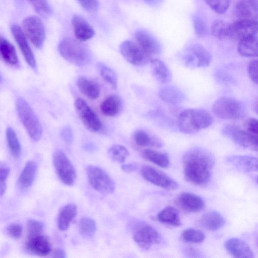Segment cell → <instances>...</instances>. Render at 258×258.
I'll list each match as a JSON object with an SVG mask.
<instances>
[{
  "mask_svg": "<svg viewBox=\"0 0 258 258\" xmlns=\"http://www.w3.org/2000/svg\"><path fill=\"white\" fill-rule=\"evenodd\" d=\"M146 3L149 4H152L155 1V0H144Z\"/></svg>",
  "mask_w": 258,
  "mask_h": 258,
  "instance_id": "cell-55",
  "label": "cell"
},
{
  "mask_svg": "<svg viewBox=\"0 0 258 258\" xmlns=\"http://www.w3.org/2000/svg\"><path fill=\"white\" fill-rule=\"evenodd\" d=\"M237 51L243 57H258V36H252L239 40Z\"/></svg>",
  "mask_w": 258,
  "mask_h": 258,
  "instance_id": "cell-30",
  "label": "cell"
},
{
  "mask_svg": "<svg viewBox=\"0 0 258 258\" xmlns=\"http://www.w3.org/2000/svg\"><path fill=\"white\" fill-rule=\"evenodd\" d=\"M142 157L147 161L163 168H167L170 166V160L166 153L150 149H145L142 151Z\"/></svg>",
  "mask_w": 258,
  "mask_h": 258,
  "instance_id": "cell-33",
  "label": "cell"
},
{
  "mask_svg": "<svg viewBox=\"0 0 258 258\" xmlns=\"http://www.w3.org/2000/svg\"><path fill=\"white\" fill-rule=\"evenodd\" d=\"M74 106L81 120L88 130L94 133L101 130L102 124L99 116L85 100L77 98Z\"/></svg>",
  "mask_w": 258,
  "mask_h": 258,
  "instance_id": "cell-11",
  "label": "cell"
},
{
  "mask_svg": "<svg viewBox=\"0 0 258 258\" xmlns=\"http://www.w3.org/2000/svg\"><path fill=\"white\" fill-rule=\"evenodd\" d=\"M245 126L247 131L258 136V119L248 118L245 122Z\"/></svg>",
  "mask_w": 258,
  "mask_h": 258,
  "instance_id": "cell-49",
  "label": "cell"
},
{
  "mask_svg": "<svg viewBox=\"0 0 258 258\" xmlns=\"http://www.w3.org/2000/svg\"><path fill=\"white\" fill-rule=\"evenodd\" d=\"M53 163L56 173L61 181L67 185H71L76 178V171L71 161L61 150L55 152Z\"/></svg>",
  "mask_w": 258,
  "mask_h": 258,
  "instance_id": "cell-8",
  "label": "cell"
},
{
  "mask_svg": "<svg viewBox=\"0 0 258 258\" xmlns=\"http://www.w3.org/2000/svg\"><path fill=\"white\" fill-rule=\"evenodd\" d=\"M23 226L17 223L10 224L7 227V231L9 236L14 239L20 238L23 233Z\"/></svg>",
  "mask_w": 258,
  "mask_h": 258,
  "instance_id": "cell-47",
  "label": "cell"
},
{
  "mask_svg": "<svg viewBox=\"0 0 258 258\" xmlns=\"http://www.w3.org/2000/svg\"><path fill=\"white\" fill-rule=\"evenodd\" d=\"M25 246L29 252L41 256L48 255L51 251L49 240L42 233L28 235L25 243Z\"/></svg>",
  "mask_w": 258,
  "mask_h": 258,
  "instance_id": "cell-17",
  "label": "cell"
},
{
  "mask_svg": "<svg viewBox=\"0 0 258 258\" xmlns=\"http://www.w3.org/2000/svg\"><path fill=\"white\" fill-rule=\"evenodd\" d=\"M214 12L219 14L226 12L230 5V0H203Z\"/></svg>",
  "mask_w": 258,
  "mask_h": 258,
  "instance_id": "cell-43",
  "label": "cell"
},
{
  "mask_svg": "<svg viewBox=\"0 0 258 258\" xmlns=\"http://www.w3.org/2000/svg\"><path fill=\"white\" fill-rule=\"evenodd\" d=\"M79 227L81 233L87 236L93 234L96 230L95 221L88 217H84L80 219Z\"/></svg>",
  "mask_w": 258,
  "mask_h": 258,
  "instance_id": "cell-42",
  "label": "cell"
},
{
  "mask_svg": "<svg viewBox=\"0 0 258 258\" xmlns=\"http://www.w3.org/2000/svg\"><path fill=\"white\" fill-rule=\"evenodd\" d=\"M0 52L2 58L6 63L13 66L18 65L19 60L15 47L2 37L0 40Z\"/></svg>",
  "mask_w": 258,
  "mask_h": 258,
  "instance_id": "cell-34",
  "label": "cell"
},
{
  "mask_svg": "<svg viewBox=\"0 0 258 258\" xmlns=\"http://www.w3.org/2000/svg\"><path fill=\"white\" fill-rule=\"evenodd\" d=\"M177 205L188 212H198L204 207V202L200 196L189 192L181 193L176 200Z\"/></svg>",
  "mask_w": 258,
  "mask_h": 258,
  "instance_id": "cell-19",
  "label": "cell"
},
{
  "mask_svg": "<svg viewBox=\"0 0 258 258\" xmlns=\"http://www.w3.org/2000/svg\"><path fill=\"white\" fill-rule=\"evenodd\" d=\"M77 85L81 93L88 98L96 100L99 97L101 89L96 82L85 77L80 76L77 79Z\"/></svg>",
  "mask_w": 258,
  "mask_h": 258,
  "instance_id": "cell-28",
  "label": "cell"
},
{
  "mask_svg": "<svg viewBox=\"0 0 258 258\" xmlns=\"http://www.w3.org/2000/svg\"><path fill=\"white\" fill-rule=\"evenodd\" d=\"M58 50L66 60L78 66L87 64L92 58L91 51L85 44L70 37L64 38L60 41Z\"/></svg>",
  "mask_w": 258,
  "mask_h": 258,
  "instance_id": "cell-3",
  "label": "cell"
},
{
  "mask_svg": "<svg viewBox=\"0 0 258 258\" xmlns=\"http://www.w3.org/2000/svg\"><path fill=\"white\" fill-rule=\"evenodd\" d=\"M119 49L123 58L135 66H145L152 59V57L146 53L137 42L131 40L122 42Z\"/></svg>",
  "mask_w": 258,
  "mask_h": 258,
  "instance_id": "cell-9",
  "label": "cell"
},
{
  "mask_svg": "<svg viewBox=\"0 0 258 258\" xmlns=\"http://www.w3.org/2000/svg\"><path fill=\"white\" fill-rule=\"evenodd\" d=\"M108 155L113 161L119 163H122L129 156L130 153L124 146L120 145H114L108 149Z\"/></svg>",
  "mask_w": 258,
  "mask_h": 258,
  "instance_id": "cell-39",
  "label": "cell"
},
{
  "mask_svg": "<svg viewBox=\"0 0 258 258\" xmlns=\"http://www.w3.org/2000/svg\"><path fill=\"white\" fill-rule=\"evenodd\" d=\"M223 133L230 137L239 146L258 151V136L248 131L239 129L234 125H228L223 130Z\"/></svg>",
  "mask_w": 258,
  "mask_h": 258,
  "instance_id": "cell-13",
  "label": "cell"
},
{
  "mask_svg": "<svg viewBox=\"0 0 258 258\" xmlns=\"http://www.w3.org/2000/svg\"><path fill=\"white\" fill-rule=\"evenodd\" d=\"M51 256L53 257L64 258L67 257L65 251L61 248H56L54 249L52 254Z\"/></svg>",
  "mask_w": 258,
  "mask_h": 258,
  "instance_id": "cell-52",
  "label": "cell"
},
{
  "mask_svg": "<svg viewBox=\"0 0 258 258\" xmlns=\"http://www.w3.org/2000/svg\"><path fill=\"white\" fill-rule=\"evenodd\" d=\"M213 118L207 111L188 108L181 111L177 118L179 130L185 134H192L206 129L213 123Z\"/></svg>",
  "mask_w": 258,
  "mask_h": 258,
  "instance_id": "cell-2",
  "label": "cell"
},
{
  "mask_svg": "<svg viewBox=\"0 0 258 258\" xmlns=\"http://www.w3.org/2000/svg\"><path fill=\"white\" fill-rule=\"evenodd\" d=\"M6 139L11 154L15 158H19L21 154V146L15 131L11 127L6 130Z\"/></svg>",
  "mask_w": 258,
  "mask_h": 258,
  "instance_id": "cell-36",
  "label": "cell"
},
{
  "mask_svg": "<svg viewBox=\"0 0 258 258\" xmlns=\"http://www.w3.org/2000/svg\"><path fill=\"white\" fill-rule=\"evenodd\" d=\"M141 174L146 180L153 184L168 190H174L178 184L163 172L149 165H144L141 169Z\"/></svg>",
  "mask_w": 258,
  "mask_h": 258,
  "instance_id": "cell-14",
  "label": "cell"
},
{
  "mask_svg": "<svg viewBox=\"0 0 258 258\" xmlns=\"http://www.w3.org/2000/svg\"><path fill=\"white\" fill-rule=\"evenodd\" d=\"M121 169L126 173H130L135 171L137 169V166L134 164H123L121 167Z\"/></svg>",
  "mask_w": 258,
  "mask_h": 258,
  "instance_id": "cell-53",
  "label": "cell"
},
{
  "mask_svg": "<svg viewBox=\"0 0 258 258\" xmlns=\"http://www.w3.org/2000/svg\"><path fill=\"white\" fill-rule=\"evenodd\" d=\"M132 138L134 143L138 147L158 148L163 146L162 142L159 138L143 129L136 130Z\"/></svg>",
  "mask_w": 258,
  "mask_h": 258,
  "instance_id": "cell-24",
  "label": "cell"
},
{
  "mask_svg": "<svg viewBox=\"0 0 258 258\" xmlns=\"http://www.w3.org/2000/svg\"><path fill=\"white\" fill-rule=\"evenodd\" d=\"M154 78L160 83L166 84L172 80V73L167 65L159 59H152L150 62Z\"/></svg>",
  "mask_w": 258,
  "mask_h": 258,
  "instance_id": "cell-26",
  "label": "cell"
},
{
  "mask_svg": "<svg viewBox=\"0 0 258 258\" xmlns=\"http://www.w3.org/2000/svg\"><path fill=\"white\" fill-rule=\"evenodd\" d=\"M61 139L67 143L70 144L73 140V132L72 128L69 126L63 127L60 132Z\"/></svg>",
  "mask_w": 258,
  "mask_h": 258,
  "instance_id": "cell-50",
  "label": "cell"
},
{
  "mask_svg": "<svg viewBox=\"0 0 258 258\" xmlns=\"http://www.w3.org/2000/svg\"><path fill=\"white\" fill-rule=\"evenodd\" d=\"M135 39L138 45L151 57L161 53L162 49L159 42L149 33L139 30L135 34Z\"/></svg>",
  "mask_w": 258,
  "mask_h": 258,
  "instance_id": "cell-18",
  "label": "cell"
},
{
  "mask_svg": "<svg viewBox=\"0 0 258 258\" xmlns=\"http://www.w3.org/2000/svg\"><path fill=\"white\" fill-rule=\"evenodd\" d=\"M16 108L20 119L27 133L33 141H39L42 135L41 123L28 103L22 97L16 100Z\"/></svg>",
  "mask_w": 258,
  "mask_h": 258,
  "instance_id": "cell-4",
  "label": "cell"
},
{
  "mask_svg": "<svg viewBox=\"0 0 258 258\" xmlns=\"http://www.w3.org/2000/svg\"><path fill=\"white\" fill-rule=\"evenodd\" d=\"M11 30L26 62L32 69L36 71L37 64L35 58L24 31L19 25L16 24L12 25Z\"/></svg>",
  "mask_w": 258,
  "mask_h": 258,
  "instance_id": "cell-16",
  "label": "cell"
},
{
  "mask_svg": "<svg viewBox=\"0 0 258 258\" xmlns=\"http://www.w3.org/2000/svg\"><path fill=\"white\" fill-rule=\"evenodd\" d=\"M76 39L81 42L86 41L95 35V31L88 22L80 16H74L72 20Z\"/></svg>",
  "mask_w": 258,
  "mask_h": 258,
  "instance_id": "cell-23",
  "label": "cell"
},
{
  "mask_svg": "<svg viewBox=\"0 0 258 258\" xmlns=\"http://www.w3.org/2000/svg\"><path fill=\"white\" fill-rule=\"evenodd\" d=\"M86 171L88 181L95 190L102 194H110L114 192L115 183L102 168L95 165H88Z\"/></svg>",
  "mask_w": 258,
  "mask_h": 258,
  "instance_id": "cell-7",
  "label": "cell"
},
{
  "mask_svg": "<svg viewBox=\"0 0 258 258\" xmlns=\"http://www.w3.org/2000/svg\"><path fill=\"white\" fill-rule=\"evenodd\" d=\"M33 6L36 12L43 17L49 16L51 8L47 0H28Z\"/></svg>",
  "mask_w": 258,
  "mask_h": 258,
  "instance_id": "cell-44",
  "label": "cell"
},
{
  "mask_svg": "<svg viewBox=\"0 0 258 258\" xmlns=\"http://www.w3.org/2000/svg\"><path fill=\"white\" fill-rule=\"evenodd\" d=\"M182 162L187 181L200 186L209 183L215 163L214 158L209 152L200 148L190 149L183 155Z\"/></svg>",
  "mask_w": 258,
  "mask_h": 258,
  "instance_id": "cell-1",
  "label": "cell"
},
{
  "mask_svg": "<svg viewBox=\"0 0 258 258\" xmlns=\"http://www.w3.org/2000/svg\"><path fill=\"white\" fill-rule=\"evenodd\" d=\"M230 24L223 20L215 21L211 27L212 34L219 39L229 38Z\"/></svg>",
  "mask_w": 258,
  "mask_h": 258,
  "instance_id": "cell-38",
  "label": "cell"
},
{
  "mask_svg": "<svg viewBox=\"0 0 258 258\" xmlns=\"http://www.w3.org/2000/svg\"><path fill=\"white\" fill-rule=\"evenodd\" d=\"M10 168L5 163L1 162L0 164V181L6 183V180L10 173Z\"/></svg>",
  "mask_w": 258,
  "mask_h": 258,
  "instance_id": "cell-51",
  "label": "cell"
},
{
  "mask_svg": "<svg viewBox=\"0 0 258 258\" xmlns=\"http://www.w3.org/2000/svg\"><path fill=\"white\" fill-rule=\"evenodd\" d=\"M247 71L251 80L258 85V58L253 59L249 61Z\"/></svg>",
  "mask_w": 258,
  "mask_h": 258,
  "instance_id": "cell-46",
  "label": "cell"
},
{
  "mask_svg": "<svg viewBox=\"0 0 258 258\" xmlns=\"http://www.w3.org/2000/svg\"><path fill=\"white\" fill-rule=\"evenodd\" d=\"M96 67L102 78L113 89H116L117 87V77L115 72L103 63L98 62Z\"/></svg>",
  "mask_w": 258,
  "mask_h": 258,
  "instance_id": "cell-37",
  "label": "cell"
},
{
  "mask_svg": "<svg viewBox=\"0 0 258 258\" xmlns=\"http://www.w3.org/2000/svg\"><path fill=\"white\" fill-rule=\"evenodd\" d=\"M200 223L209 230L216 231L224 225L225 221L220 213L216 211H211L205 213L201 217Z\"/></svg>",
  "mask_w": 258,
  "mask_h": 258,
  "instance_id": "cell-29",
  "label": "cell"
},
{
  "mask_svg": "<svg viewBox=\"0 0 258 258\" xmlns=\"http://www.w3.org/2000/svg\"><path fill=\"white\" fill-rule=\"evenodd\" d=\"M258 33V21L252 20L239 19L229 27V38L239 41Z\"/></svg>",
  "mask_w": 258,
  "mask_h": 258,
  "instance_id": "cell-15",
  "label": "cell"
},
{
  "mask_svg": "<svg viewBox=\"0 0 258 258\" xmlns=\"http://www.w3.org/2000/svg\"><path fill=\"white\" fill-rule=\"evenodd\" d=\"M212 111L215 116L222 119H239L245 114V108L242 103L228 97L218 99L213 104Z\"/></svg>",
  "mask_w": 258,
  "mask_h": 258,
  "instance_id": "cell-5",
  "label": "cell"
},
{
  "mask_svg": "<svg viewBox=\"0 0 258 258\" xmlns=\"http://www.w3.org/2000/svg\"><path fill=\"white\" fill-rule=\"evenodd\" d=\"M235 14L239 19L258 20V1L240 0L236 4Z\"/></svg>",
  "mask_w": 258,
  "mask_h": 258,
  "instance_id": "cell-22",
  "label": "cell"
},
{
  "mask_svg": "<svg viewBox=\"0 0 258 258\" xmlns=\"http://www.w3.org/2000/svg\"><path fill=\"white\" fill-rule=\"evenodd\" d=\"M193 25L196 34L199 37L205 36L208 32V26L205 19L195 15L193 17Z\"/></svg>",
  "mask_w": 258,
  "mask_h": 258,
  "instance_id": "cell-41",
  "label": "cell"
},
{
  "mask_svg": "<svg viewBox=\"0 0 258 258\" xmlns=\"http://www.w3.org/2000/svg\"><path fill=\"white\" fill-rule=\"evenodd\" d=\"M22 25L24 33L33 45L41 48L45 39V31L40 18L35 16L28 17L23 20Z\"/></svg>",
  "mask_w": 258,
  "mask_h": 258,
  "instance_id": "cell-12",
  "label": "cell"
},
{
  "mask_svg": "<svg viewBox=\"0 0 258 258\" xmlns=\"http://www.w3.org/2000/svg\"><path fill=\"white\" fill-rule=\"evenodd\" d=\"M226 250L235 257H254L253 252L249 245L243 240L237 238L228 239L225 242Z\"/></svg>",
  "mask_w": 258,
  "mask_h": 258,
  "instance_id": "cell-20",
  "label": "cell"
},
{
  "mask_svg": "<svg viewBox=\"0 0 258 258\" xmlns=\"http://www.w3.org/2000/svg\"><path fill=\"white\" fill-rule=\"evenodd\" d=\"M157 219L160 222L174 226L181 224L179 213L173 207L168 206L164 208L157 215Z\"/></svg>",
  "mask_w": 258,
  "mask_h": 258,
  "instance_id": "cell-35",
  "label": "cell"
},
{
  "mask_svg": "<svg viewBox=\"0 0 258 258\" xmlns=\"http://www.w3.org/2000/svg\"><path fill=\"white\" fill-rule=\"evenodd\" d=\"M181 238L186 242L197 243L203 242L205 238V236L201 230L189 228L182 232Z\"/></svg>",
  "mask_w": 258,
  "mask_h": 258,
  "instance_id": "cell-40",
  "label": "cell"
},
{
  "mask_svg": "<svg viewBox=\"0 0 258 258\" xmlns=\"http://www.w3.org/2000/svg\"><path fill=\"white\" fill-rule=\"evenodd\" d=\"M158 95L163 101L170 104L180 103L186 98L183 92L173 85H165L160 88Z\"/></svg>",
  "mask_w": 258,
  "mask_h": 258,
  "instance_id": "cell-25",
  "label": "cell"
},
{
  "mask_svg": "<svg viewBox=\"0 0 258 258\" xmlns=\"http://www.w3.org/2000/svg\"><path fill=\"white\" fill-rule=\"evenodd\" d=\"M226 161L237 169L247 172H258V158L248 155H232Z\"/></svg>",
  "mask_w": 258,
  "mask_h": 258,
  "instance_id": "cell-21",
  "label": "cell"
},
{
  "mask_svg": "<svg viewBox=\"0 0 258 258\" xmlns=\"http://www.w3.org/2000/svg\"><path fill=\"white\" fill-rule=\"evenodd\" d=\"M78 2L85 10L89 12H94L99 7L98 0H78Z\"/></svg>",
  "mask_w": 258,
  "mask_h": 258,
  "instance_id": "cell-48",
  "label": "cell"
},
{
  "mask_svg": "<svg viewBox=\"0 0 258 258\" xmlns=\"http://www.w3.org/2000/svg\"><path fill=\"white\" fill-rule=\"evenodd\" d=\"M43 228V224L35 219H30L27 222V230L28 235L41 234Z\"/></svg>",
  "mask_w": 258,
  "mask_h": 258,
  "instance_id": "cell-45",
  "label": "cell"
},
{
  "mask_svg": "<svg viewBox=\"0 0 258 258\" xmlns=\"http://www.w3.org/2000/svg\"><path fill=\"white\" fill-rule=\"evenodd\" d=\"M256 182H257V183L258 184V177H257V180H256Z\"/></svg>",
  "mask_w": 258,
  "mask_h": 258,
  "instance_id": "cell-56",
  "label": "cell"
},
{
  "mask_svg": "<svg viewBox=\"0 0 258 258\" xmlns=\"http://www.w3.org/2000/svg\"><path fill=\"white\" fill-rule=\"evenodd\" d=\"M133 238L142 249L148 250L158 244L162 240L159 232L153 226L144 222H137L132 229Z\"/></svg>",
  "mask_w": 258,
  "mask_h": 258,
  "instance_id": "cell-6",
  "label": "cell"
},
{
  "mask_svg": "<svg viewBox=\"0 0 258 258\" xmlns=\"http://www.w3.org/2000/svg\"><path fill=\"white\" fill-rule=\"evenodd\" d=\"M182 59L184 65L188 68H205L210 64L212 55L203 46L195 44L188 49Z\"/></svg>",
  "mask_w": 258,
  "mask_h": 258,
  "instance_id": "cell-10",
  "label": "cell"
},
{
  "mask_svg": "<svg viewBox=\"0 0 258 258\" xmlns=\"http://www.w3.org/2000/svg\"><path fill=\"white\" fill-rule=\"evenodd\" d=\"M77 214L75 204L69 203L61 208L57 216V226L61 231L67 230Z\"/></svg>",
  "mask_w": 258,
  "mask_h": 258,
  "instance_id": "cell-31",
  "label": "cell"
},
{
  "mask_svg": "<svg viewBox=\"0 0 258 258\" xmlns=\"http://www.w3.org/2000/svg\"><path fill=\"white\" fill-rule=\"evenodd\" d=\"M7 189V183L0 182V195L2 197L5 192Z\"/></svg>",
  "mask_w": 258,
  "mask_h": 258,
  "instance_id": "cell-54",
  "label": "cell"
},
{
  "mask_svg": "<svg viewBox=\"0 0 258 258\" xmlns=\"http://www.w3.org/2000/svg\"><path fill=\"white\" fill-rule=\"evenodd\" d=\"M122 108V100L118 95L115 94L107 97L100 105V109L102 114L109 117L118 115Z\"/></svg>",
  "mask_w": 258,
  "mask_h": 258,
  "instance_id": "cell-27",
  "label": "cell"
},
{
  "mask_svg": "<svg viewBox=\"0 0 258 258\" xmlns=\"http://www.w3.org/2000/svg\"><path fill=\"white\" fill-rule=\"evenodd\" d=\"M37 169L36 163L33 161L27 162L25 165L18 179V185L20 188L26 189L32 184Z\"/></svg>",
  "mask_w": 258,
  "mask_h": 258,
  "instance_id": "cell-32",
  "label": "cell"
}]
</instances>
